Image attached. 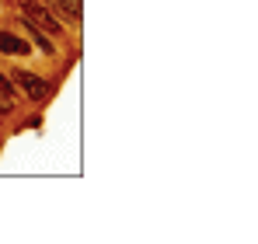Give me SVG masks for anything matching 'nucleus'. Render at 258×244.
<instances>
[{
	"label": "nucleus",
	"mask_w": 258,
	"mask_h": 244,
	"mask_svg": "<svg viewBox=\"0 0 258 244\" xmlns=\"http://www.w3.org/2000/svg\"><path fill=\"white\" fill-rule=\"evenodd\" d=\"M14 84L32 98V101H45L49 98V84L39 77V74H28V70H14Z\"/></svg>",
	"instance_id": "2"
},
{
	"label": "nucleus",
	"mask_w": 258,
	"mask_h": 244,
	"mask_svg": "<svg viewBox=\"0 0 258 244\" xmlns=\"http://www.w3.org/2000/svg\"><path fill=\"white\" fill-rule=\"evenodd\" d=\"M0 52H7V56H25L28 52V42L18 39V35H11V32H0Z\"/></svg>",
	"instance_id": "4"
},
{
	"label": "nucleus",
	"mask_w": 258,
	"mask_h": 244,
	"mask_svg": "<svg viewBox=\"0 0 258 244\" xmlns=\"http://www.w3.org/2000/svg\"><path fill=\"white\" fill-rule=\"evenodd\" d=\"M42 4L49 7V11L70 18V21H81V0H42Z\"/></svg>",
	"instance_id": "3"
},
{
	"label": "nucleus",
	"mask_w": 258,
	"mask_h": 244,
	"mask_svg": "<svg viewBox=\"0 0 258 244\" xmlns=\"http://www.w3.org/2000/svg\"><path fill=\"white\" fill-rule=\"evenodd\" d=\"M21 7H25V14H28V25H35L39 32H49V35H59V18L45 7L42 0H18Z\"/></svg>",
	"instance_id": "1"
}]
</instances>
